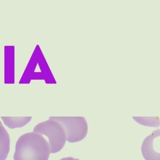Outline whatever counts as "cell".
Returning a JSON list of instances; mask_svg holds the SVG:
<instances>
[{"label":"cell","instance_id":"1","mask_svg":"<svg viewBox=\"0 0 160 160\" xmlns=\"http://www.w3.org/2000/svg\"><path fill=\"white\" fill-rule=\"evenodd\" d=\"M49 144L42 135L32 132L19 137L16 144L14 160H48Z\"/></svg>","mask_w":160,"mask_h":160},{"label":"cell","instance_id":"2","mask_svg":"<svg viewBox=\"0 0 160 160\" xmlns=\"http://www.w3.org/2000/svg\"><path fill=\"white\" fill-rule=\"evenodd\" d=\"M33 132L45 135L48 137L50 153H57L60 151L66 143V134L62 125L50 118L36 125L33 128Z\"/></svg>","mask_w":160,"mask_h":160},{"label":"cell","instance_id":"3","mask_svg":"<svg viewBox=\"0 0 160 160\" xmlns=\"http://www.w3.org/2000/svg\"><path fill=\"white\" fill-rule=\"evenodd\" d=\"M59 122L65 131L66 140L70 143L79 142L87 137L88 125L84 117H50Z\"/></svg>","mask_w":160,"mask_h":160},{"label":"cell","instance_id":"4","mask_svg":"<svg viewBox=\"0 0 160 160\" xmlns=\"http://www.w3.org/2000/svg\"><path fill=\"white\" fill-rule=\"evenodd\" d=\"M4 84L15 82V47L4 46Z\"/></svg>","mask_w":160,"mask_h":160},{"label":"cell","instance_id":"5","mask_svg":"<svg viewBox=\"0 0 160 160\" xmlns=\"http://www.w3.org/2000/svg\"><path fill=\"white\" fill-rule=\"evenodd\" d=\"M160 130L153 131L151 134L145 138L141 147L142 156L145 160H160L159 152L154 147V140L160 137Z\"/></svg>","mask_w":160,"mask_h":160},{"label":"cell","instance_id":"6","mask_svg":"<svg viewBox=\"0 0 160 160\" xmlns=\"http://www.w3.org/2000/svg\"><path fill=\"white\" fill-rule=\"evenodd\" d=\"M10 149V136L0 121V160H5L7 159Z\"/></svg>","mask_w":160,"mask_h":160},{"label":"cell","instance_id":"7","mask_svg":"<svg viewBox=\"0 0 160 160\" xmlns=\"http://www.w3.org/2000/svg\"><path fill=\"white\" fill-rule=\"evenodd\" d=\"M1 118L4 124L11 129L24 127L32 119L31 117H2Z\"/></svg>","mask_w":160,"mask_h":160},{"label":"cell","instance_id":"8","mask_svg":"<svg viewBox=\"0 0 160 160\" xmlns=\"http://www.w3.org/2000/svg\"><path fill=\"white\" fill-rule=\"evenodd\" d=\"M133 119L137 123L149 127H159L160 125L159 118L158 117H132Z\"/></svg>","mask_w":160,"mask_h":160},{"label":"cell","instance_id":"9","mask_svg":"<svg viewBox=\"0 0 160 160\" xmlns=\"http://www.w3.org/2000/svg\"><path fill=\"white\" fill-rule=\"evenodd\" d=\"M60 160H80L78 158H74L72 157H66L62 158Z\"/></svg>","mask_w":160,"mask_h":160}]
</instances>
